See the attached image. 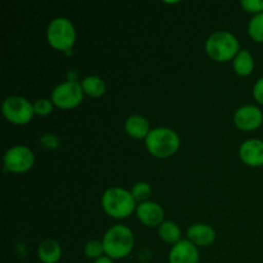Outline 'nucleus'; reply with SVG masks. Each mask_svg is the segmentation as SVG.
Here are the masks:
<instances>
[{"mask_svg":"<svg viewBox=\"0 0 263 263\" xmlns=\"http://www.w3.org/2000/svg\"><path fill=\"white\" fill-rule=\"evenodd\" d=\"M199 258V248L187 239L172 246L168 253V263H198Z\"/></svg>","mask_w":263,"mask_h":263,"instance_id":"obj_12","label":"nucleus"},{"mask_svg":"<svg viewBox=\"0 0 263 263\" xmlns=\"http://www.w3.org/2000/svg\"><path fill=\"white\" fill-rule=\"evenodd\" d=\"M135 215L146 228H159V225L164 221V210L159 203L153 200L139 203Z\"/></svg>","mask_w":263,"mask_h":263,"instance_id":"obj_10","label":"nucleus"},{"mask_svg":"<svg viewBox=\"0 0 263 263\" xmlns=\"http://www.w3.org/2000/svg\"><path fill=\"white\" fill-rule=\"evenodd\" d=\"M33 104V112H35V116L37 117H48L53 113L54 107L51 99H48V98H40V99H36Z\"/></svg>","mask_w":263,"mask_h":263,"instance_id":"obj_22","label":"nucleus"},{"mask_svg":"<svg viewBox=\"0 0 263 263\" xmlns=\"http://www.w3.org/2000/svg\"><path fill=\"white\" fill-rule=\"evenodd\" d=\"M158 236L161 238L162 241H164V243L175 246V244L179 243L180 240H182V231L176 222L170 220H164L158 228Z\"/></svg>","mask_w":263,"mask_h":263,"instance_id":"obj_18","label":"nucleus"},{"mask_svg":"<svg viewBox=\"0 0 263 263\" xmlns=\"http://www.w3.org/2000/svg\"><path fill=\"white\" fill-rule=\"evenodd\" d=\"M92 263H115V261H113V259H110L109 257L103 256V257H100L99 259H97V261H92Z\"/></svg>","mask_w":263,"mask_h":263,"instance_id":"obj_26","label":"nucleus"},{"mask_svg":"<svg viewBox=\"0 0 263 263\" xmlns=\"http://www.w3.org/2000/svg\"><path fill=\"white\" fill-rule=\"evenodd\" d=\"M234 125L241 131L251 133V131L257 130L263 123V112L258 105L246 104L241 105L240 108L234 113Z\"/></svg>","mask_w":263,"mask_h":263,"instance_id":"obj_9","label":"nucleus"},{"mask_svg":"<svg viewBox=\"0 0 263 263\" xmlns=\"http://www.w3.org/2000/svg\"><path fill=\"white\" fill-rule=\"evenodd\" d=\"M77 40L76 27L66 17H57L46 27V41L49 46L58 51H69Z\"/></svg>","mask_w":263,"mask_h":263,"instance_id":"obj_5","label":"nucleus"},{"mask_svg":"<svg viewBox=\"0 0 263 263\" xmlns=\"http://www.w3.org/2000/svg\"><path fill=\"white\" fill-rule=\"evenodd\" d=\"M105 215L116 220H123L136 211L138 203L131 195L130 190L120 186H113L105 190L100 199Z\"/></svg>","mask_w":263,"mask_h":263,"instance_id":"obj_2","label":"nucleus"},{"mask_svg":"<svg viewBox=\"0 0 263 263\" xmlns=\"http://www.w3.org/2000/svg\"><path fill=\"white\" fill-rule=\"evenodd\" d=\"M144 143H145L146 151L154 158L167 159L179 152L181 139L179 134L172 128L156 127L152 128Z\"/></svg>","mask_w":263,"mask_h":263,"instance_id":"obj_3","label":"nucleus"},{"mask_svg":"<svg viewBox=\"0 0 263 263\" xmlns=\"http://www.w3.org/2000/svg\"><path fill=\"white\" fill-rule=\"evenodd\" d=\"M239 157L246 166L258 168L263 166V140L247 139L240 144Z\"/></svg>","mask_w":263,"mask_h":263,"instance_id":"obj_11","label":"nucleus"},{"mask_svg":"<svg viewBox=\"0 0 263 263\" xmlns=\"http://www.w3.org/2000/svg\"><path fill=\"white\" fill-rule=\"evenodd\" d=\"M240 5L247 13H251L253 15L263 13V0H243Z\"/></svg>","mask_w":263,"mask_h":263,"instance_id":"obj_24","label":"nucleus"},{"mask_svg":"<svg viewBox=\"0 0 263 263\" xmlns=\"http://www.w3.org/2000/svg\"><path fill=\"white\" fill-rule=\"evenodd\" d=\"M84 253L87 258L92 259V261H97V259H99L100 257L105 256L103 241L97 240V239H91V240H89L86 244H85Z\"/></svg>","mask_w":263,"mask_h":263,"instance_id":"obj_21","label":"nucleus"},{"mask_svg":"<svg viewBox=\"0 0 263 263\" xmlns=\"http://www.w3.org/2000/svg\"><path fill=\"white\" fill-rule=\"evenodd\" d=\"M130 193L138 204L139 203L148 202L152 195V186L146 181H138L131 186Z\"/></svg>","mask_w":263,"mask_h":263,"instance_id":"obj_20","label":"nucleus"},{"mask_svg":"<svg viewBox=\"0 0 263 263\" xmlns=\"http://www.w3.org/2000/svg\"><path fill=\"white\" fill-rule=\"evenodd\" d=\"M40 144L43 148L48 149V151H54V149H58L61 146V138L55 134H50V133H46L44 134L43 136L40 138Z\"/></svg>","mask_w":263,"mask_h":263,"instance_id":"obj_23","label":"nucleus"},{"mask_svg":"<svg viewBox=\"0 0 263 263\" xmlns=\"http://www.w3.org/2000/svg\"><path fill=\"white\" fill-rule=\"evenodd\" d=\"M37 257L41 263H58L62 258V247L55 239H45L37 247Z\"/></svg>","mask_w":263,"mask_h":263,"instance_id":"obj_15","label":"nucleus"},{"mask_svg":"<svg viewBox=\"0 0 263 263\" xmlns=\"http://www.w3.org/2000/svg\"><path fill=\"white\" fill-rule=\"evenodd\" d=\"M102 241L105 256L117 261L130 256L135 246V236L128 226L118 223L105 231Z\"/></svg>","mask_w":263,"mask_h":263,"instance_id":"obj_1","label":"nucleus"},{"mask_svg":"<svg viewBox=\"0 0 263 263\" xmlns=\"http://www.w3.org/2000/svg\"><path fill=\"white\" fill-rule=\"evenodd\" d=\"M125 131L131 139L135 140H145L146 136L152 131L148 118L141 115H131L125 121Z\"/></svg>","mask_w":263,"mask_h":263,"instance_id":"obj_14","label":"nucleus"},{"mask_svg":"<svg viewBox=\"0 0 263 263\" xmlns=\"http://www.w3.org/2000/svg\"><path fill=\"white\" fill-rule=\"evenodd\" d=\"M4 168L10 174L22 175L30 171L35 164V154L31 148L26 145H13L4 153L3 157Z\"/></svg>","mask_w":263,"mask_h":263,"instance_id":"obj_8","label":"nucleus"},{"mask_svg":"<svg viewBox=\"0 0 263 263\" xmlns=\"http://www.w3.org/2000/svg\"><path fill=\"white\" fill-rule=\"evenodd\" d=\"M186 239L198 248L210 247L215 243L216 231L212 226L207 225V223H194V225L189 226V229L186 230Z\"/></svg>","mask_w":263,"mask_h":263,"instance_id":"obj_13","label":"nucleus"},{"mask_svg":"<svg viewBox=\"0 0 263 263\" xmlns=\"http://www.w3.org/2000/svg\"><path fill=\"white\" fill-rule=\"evenodd\" d=\"M2 113L5 120L14 126L28 125L35 117L32 103L20 95L5 98L2 104Z\"/></svg>","mask_w":263,"mask_h":263,"instance_id":"obj_6","label":"nucleus"},{"mask_svg":"<svg viewBox=\"0 0 263 263\" xmlns=\"http://www.w3.org/2000/svg\"><path fill=\"white\" fill-rule=\"evenodd\" d=\"M252 94H253L254 100H256L259 105H263V77L257 80L256 84L253 85Z\"/></svg>","mask_w":263,"mask_h":263,"instance_id":"obj_25","label":"nucleus"},{"mask_svg":"<svg viewBox=\"0 0 263 263\" xmlns=\"http://www.w3.org/2000/svg\"><path fill=\"white\" fill-rule=\"evenodd\" d=\"M231 63H233L234 72L240 77L251 76L254 71V67H256V62H254L253 55L247 49H241L236 54V57L233 59Z\"/></svg>","mask_w":263,"mask_h":263,"instance_id":"obj_16","label":"nucleus"},{"mask_svg":"<svg viewBox=\"0 0 263 263\" xmlns=\"http://www.w3.org/2000/svg\"><path fill=\"white\" fill-rule=\"evenodd\" d=\"M248 35L254 43L263 44V13L251 18L248 22Z\"/></svg>","mask_w":263,"mask_h":263,"instance_id":"obj_19","label":"nucleus"},{"mask_svg":"<svg viewBox=\"0 0 263 263\" xmlns=\"http://www.w3.org/2000/svg\"><path fill=\"white\" fill-rule=\"evenodd\" d=\"M204 49L207 55L218 63L233 62L236 54L241 50L238 37L230 31H216L205 40Z\"/></svg>","mask_w":263,"mask_h":263,"instance_id":"obj_4","label":"nucleus"},{"mask_svg":"<svg viewBox=\"0 0 263 263\" xmlns=\"http://www.w3.org/2000/svg\"><path fill=\"white\" fill-rule=\"evenodd\" d=\"M84 97L85 94L82 91L81 84L79 81H69V80L57 85L50 94L54 107L62 110L77 108L84 100Z\"/></svg>","mask_w":263,"mask_h":263,"instance_id":"obj_7","label":"nucleus"},{"mask_svg":"<svg viewBox=\"0 0 263 263\" xmlns=\"http://www.w3.org/2000/svg\"><path fill=\"white\" fill-rule=\"evenodd\" d=\"M80 84H81L84 94L89 98L98 99V98H102L107 92V84L99 76H94V74L86 76L82 79V81Z\"/></svg>","mask_w":263,"mask_h":263,"instance_id":"obj_17","label":"nucleus"}]
</instances>
